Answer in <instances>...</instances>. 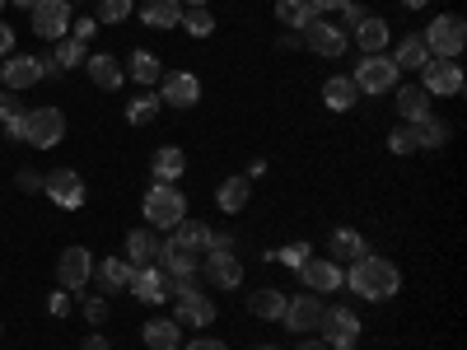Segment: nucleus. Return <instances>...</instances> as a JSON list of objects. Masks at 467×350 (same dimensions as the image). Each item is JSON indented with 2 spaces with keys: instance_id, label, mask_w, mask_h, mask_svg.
Masks as SVG:
<instances>
[{
  "instance_id": "14",
  "label": "nucleus",
  "mask_w": 467,
  "mask_h": 350,
  "mask_svg": "<svg viewBox=\"0 0 467 350\" xmlns=\"http://www.w3.org/2000/svg\"><path fill=\"white\" fill-rule=\"evenodd\" d=\"M140 304H164L169 294H173V276L164 266H140V271H131V285H127Z\"/></svg>"
},
{
  "instance_id": "31",
  "label": "nucleus",
  "mask_w": 467,
  "mask_h": 350,
  "mask_svg": "<svg viewBox=\"0 0 467 350\" xmlns=\"http://www.w3.org/2000/svg\"><path fill=\"white\" fill-rule=\"evenodd\" d=\"M140 19L150 24V28H178V19H182V5H178V0H145V5H140Z\"/></svg>"
},
{
  "instance_id": "58",
  "label": "nucleus",
  "mask_w": 467,
  "mask_h": 350,
  "mask_svg": "<svg viewBox=\"0 0 467 350\" xmlns=\"http://www.w3.org/2000/svg\"><path fill=\"white\" fill-rule=\"evenodd\" d=\"M15 5H19V10H33V0H15Z\"/></svg>"
},
{
  "instance_id": "8",
  "label": "nucleus",
  "mask_w": 467,
  "mask_h": 350,
  "mask_svg": "<svg viewBox=\"0 0 467 350\" xmlns=\"http://www.w3.org/2000/svg\"><path fill=\"white\" fill-rule=\"evenodd\" d=\"M70 0H33V33L47 37V43H61L70 28Z\"/></svg>"
},
{
  "instance_id": "11",
  "label": "nucleus",
  "mask_w": 467,
  "mask_h": 350,
  "mask_svg": "<svg viewBox=\"0 0 467 350\" xmlns=\"http://www.w3.org/2000/svg\"><path fill=\"white\" fill-rule=\"evenodd\" d=\"M57 281H61V290H85V285L94 281V257H89V248L70 243V248L61 252V262H57Z\"/></svg>"
},
{
  "instance_id": "25",
  "label": "nucleus",
  "mask_w": 467,
  "mask_h": 350,
  "mask_svg": "<svg viewBox=\"0 0 467 350\" xmlns=\"http://www.w3.org/2000/svg\"><path fill=\"white\" fill-rule=\"evenodd\" d=\"M131 262L127 257H103L99 266H94V281L103 285V294H112V290H127L131 285Z\"/></svg>"
},
{
  "instance_id": "4",
  "label": "nucleus",
  "mask_w": 467,
  "mask_h": 350,
  "mask_svg": "<svg viewBox=\"0 0 467 350\" xmlns=\"http://www.w3.org/2000/svg\"><path fill=\"white\" fill-rule=\"evenodd\" d=\"M398 66H393V57H383V52H374V57H360V66L350 70V85H356L360 94H388V89H398Z\"/></svg>"
},
{
  "instance_id": "22",
  "label": "nucleus",
  "mask_w": 467,
  "mask_h": 350,
  "mask_svg": "<svg viewBox=\"0 0 467 350\" xmlns=\"http://www.w3.org/2000/svg\"><path fill=\"white\" fill-rule=\"evenodd\" d=\"M127 262L140 271V266H154V262H160V239H154V229H131L127 233Z\"/></svg>"
},
{
  "instance_id": "47",
  "label": "nucleus",
  "mask_w": 467,
  "mask_h": 350,
  "mask_svg": "<svg viewBox=\"0 0 467 350\" xmlns=\"http://www.w3.org/2000/svg\"><path fill=\"white\" fill-rule=\"evenodd\" d=\"M47 314H52V318H66V314H70V290H57V294L47 299Z\"/></svg>"
},
{
  "instance_id": "19",
  "label": "nucleus",
  "mask_w": 467,
  "mask_h": 350,
  "mask_svg": "<svg viewBox=\"0 0 467 350\" xmlns=\"http://www.w3.org/2000/svg\"><path fill=\"white\" fill-rule=\"evenodd\" d=\"M350 37H356L360 57H374V52H383L388 43H393V33H388V19H379V15H365L356 28H350Z\"/></svg>"
},
{
  "instance_id": "12",
  "label": "nucleus",
  "mask_w": 467,
  "mask_h": 350,
  "mask_svg": "<svg viewBox=\"0 0 467 350\" xmlns=\"http://www.w3.org/2000/svg\"><path fill=\"white\" fill-rule=\"evenodd\" d=\"M281 323L295 332V336H308V332H318V323H323V299L318 294H299V299H285V314H281Z\"/></svg>"
},
{
  "instance_id": "61",
  "label": "nucleus",
  "mask_w": 467,
  "mask_h": 350,
  "mask_svg": "<svg viewBox=\"0 0 467 350\" xmlns=\"http://www.w3.org/2000/svg\"><path fill=\"white\" fill-rule=\"evenodd\" d=\"M70 5H75V0H70Z\"/></svg>"
},
{
  "instance_id": "60",
  "label": "nucleus",
  "mask_w": 467,
  "mask_h": 350,
  "mask_svg": "<svg viewBox=\"0 0 467 350\" xmlns=\"http://www.w3.org/2000/svg\"><path fill=\"white\" fill-rule=\"evenodd\" d=\"M0 5H5V0H0Z\"/></svg>"
},
{
  "instance_id": "43",
  "label": "nucleus",
  "mask_w": 467,
  "mask_h": 350,
  "mask_svg": "<svg viewBox=\"0 0 467 350\" xmlns=\"http://www.w3.org/2000/svg\"><path fill=\"white\" fill-rule=\"evenodd\" d=\"M15 117H24V103L15 89H0V122H15Z\"/></svg>"
},
{
  "instance_id": "21",
  "label": "nucleus",
  "mask_w": 467,
  "mask_h": 350,
  "mask_svg": "<svg viewBox=\"0 0 467 350\" xmlns=\"http://www.w3.org/2000/svg\"><path fill=\"white\" fill-rule=\"evenodd\" d=\"M248 197H253V178H248V173H234V178H224V182H220L215 206H220L224 215H239V211L248 206Z\"/></svg>"
},
{
  "instance_id": "16",
  "label": "nucleus",
  "mask_w": 467,
  "mask_h": 350,
  "mask_svg": "<svg viewBox=\"0 0 467 350\" xmlns=\"http://www.w3.org/2000/svg\"><path fill=\"white\" fill-rule=\"evenodd\" d=\"M299 281L308 294H332V290H341V266L332 257H308L299 266Z\"/></svg>"
},
{
  "instance_id": "52",
  "label": "nucleus",
  "mask_w": 467,
  "mask_h": 350,
  "mask_svg": "<svg viewBox=\"0 0 467 350\" xmlns=\"http://www.w3.org/2000/svg\"><path fill=\"white\" fill-rule=\"evenodd\" d=\"M5 140H15V145L24 140V117H15V122H5Z\"/></svg>"
},
{
  "instance_id": "17",
  "label": "nucleus",
  "mask_w": 467,
  "mask_h": 350,
  "mask_svg": "<svg viewBox=\"0 0 467 350\" xmlns=\"http://www.w3.org/2000/svg\"><path fill=\"white\" fill-rule=\"evenodd\" d=\"M202 252H192V248H182L178 239H169V243H160V266L169 271V276L173 281H192V276H197V271H202Z\"/></svg>"
},
{
  "instance_id": "7",
  "label": "nucleus",
  "mask_w": 467,
  "mask_h": 350,
  "mask_svg": "<svg viewBox=\"0 0 467 350\" xmlns=\"http://www.w3.org/2000/svg\"><path fill=\"white\" fill-rule=\"evenodd\" d=\"M420 89L431 94V98H453V94H462V66L431 57V61L420 66Z\"/></svg>"
},
{
  "instance_id": "59",
  "label": "nucleus",
  "mask_w": 467,
  "mask_h": 350,
  "mask_svg": "<svg viewBox=\"0 0 467 350\" xmlns=\"http://www.w3.org/2000/svg\"><path fill=\"white\" fill-rule=\"evenodd\" d=\"M257 350H276V345H257Z\"/></svg>"
},
{
  "instance_id": "40",
  "label": "nucleus",
  "mask_w": 467,
  "mask_h": 350,
  "mask_svg": "<svg viewBox=\"0 0 467 350\" xmlns=\"http://www.w3.org/2000/svg\"><path fill=\"white\" fill-rule=\"evenodd\" d=\"M131 0H99V15L94 19H103V24H122V19H131Z\"/></svg>"
},
{
  "instance_id": "48",
  "label": "nucleus",
  "mask_w": 467,
  "mask_h": 350,
  "mask_svg": "<svg viewBox=\"0 0 467 350\" xmlns=\"http://www.w3.org/2000/svg\"><path fill=\"white\" fill-rule=\"evenodd\" d=\"M15 187H19V191H37V187H43V173L19 169V173H15Z\"/></svg>"
},
{
  "instance_id": "45",
  "label": "nucleus",
  "mask_w": 467,
  "mask_h": 350,
  "mask_svg": "<svg viewBox=\"0 0 467 350\" xmlns=\"http://www.w3.org/2000/svg\"><path fill=\"white\" fill-rule=\"evenodd\" d=\"M85 318L99 327V323H108V299H99V294H89L85 299Z\"/></svg>"
},
{
  "instance_id": "41",
  "label": "nucleus",
  "mask_w": 467,
  "mask_h": 350,
  "mask_svg": "<svg viewBox=\"0 0 467 350\" xmlns=\"http://www.w3.org/2000/svg\"><path fill=\"white\" fill-rule=\"evenodd\" d=\"M388 149H393V154H416V131L402 122L393 136H388Z\"/></svg>"
},
{
  "instance_id": "18",
  "label": "nucleus",
  "mask_w": 467,
  "mask_h": 350,
  "mask_svg": "<svg viewBox=\"0 0 467 350\" xmlns=\"http://www.w3.org/2000/svg\"><path fill=\"white\" fill-rule=\"evenodd\" d=\"M202 271H206V281L215 290H239L244 285V262L234 257V252H206Z\"/></svg>"
},
{
  "instance_id": "10",
  "label": "nucleus",
  "mask_w": 467,
  "mask_h": 350,
  "mask_svg": "<svg viewBox=\"0 0 467 350\" xmlns=\"http://www.w3.org/2000/svg\"><path fill=\"white\" fill-rule=\"evenodd\" d=\"M160 103H169V108H197L202 103V80L192 70L160 75Z\"/></svg>"
},
{
  "instance_id": "27",
  "label": "nucleus",
  "mask_w": 467,
  "mask_h": 350,
  "mask_svg": "<svg viewBox=\"0 0 467 350\" xmlns=\"http://www.w3.org/2000/svg\"><path fill=\"white\" fill-rule=\"evenodd\" d=\"M323 103H327V112H350L360 103V89L350 85V75H332V80L323 85Z\"/></svg>"
},
{
  "instance_id": "20",
  "label": "nucleus",
  "mask_w": 467,
  "mask_h": 350,
  "mask_svg": "<svg viewBox=\"0 0 467 350\" xmlns=\"http://www.w3.org/2000/svg\"><path fill=\"white\" fill-rule=\"evenodd\" d=\"M0 80H5V89H28L43 80V61L37 57H5V66H0Z\"/></svg>"
},
{
  "instance_id": "51",
  "label": "nucleus",
  "mask_w": 467,
  "mask_h": 350,
  "mask_svg": "<svg viewBox=\"0 0 467 350\" xmlns=\"http://www.w3.org/2000/svg\"><path fill=\"white\" fill-rule=\"evenodd\" d=\"M80 350H112V345H108V336H103V332H94V336H85V341H80Z\"/></svg>"
},
{
  "instance_id": "32",
  "label": "nucleus",
  "mask_w": 467,
  "mask_h": 350,
  "mask_svg": "<svg viewBox=\"0 0 467 350\" xmlns=\"http://www.w3.org/2000/svg\"><path fill=\"white\" fill-rule=\"evenodd\" d=\"M122 70L131 75V80H136V85H160V75H164V66H160V57H154V52H140V47L131 52V61H127Z\"/></svg>"
},
{
  "instance_id": "9",
  "label": "nucleus",
  "mask_w": 467,
  "mask_h": 350,
  "mask_svg": "<svg viewBox=\"0 0 467 350\" xmlns=\"http://www.w3.org/2000/svg\"><path fill=\"white\" fill-rule=\"evenodd\" d=\"M43 191H47L61 211H80V206H85V178L75 173V169H52V173L43 178Z\"/></svg>"
},
{
  "instance_id": "56",
  "label": "nucleus",
  "mask_w": 467,
  "mask_h": 350,
  "mask_svg": "<svg viewBox=\"0 0 467 350\" xmlns=\"http://www.w3.org/2000/svg\"><path fill=\"white\" fill-rule=\"evenodd\" d=\"M402 5H407V10H425V5H431V0H402Z\"/></svg>"
},
{
  "instance_id": "37",
  "label": "nucleus",
  "mask_w": 467,
  "mask_h": 350,
  "mask_svg": "<svg viewBox=\"0 0 467 350\" xmlns=\"http://www.w3.org/2000/svg\"><path fill=\"white\" fill-rule=\"evenodd\" d=\"M178 28H187L192 37H211V33H215V15H211L206 5H187L182 19H178Z\"/></svg>"
},
{
  "instance_id": "42",
  "label": "nucleus",
  "mask_w": 467,
  "mask_h": 350,
  "mask_svg": "<svg viewBox=\"0 0 467 350\" xmlns=\"http://www.w3.org/2000/svg\"><path fill=\"white\" fill-rule=\"evenodd\" d=\"M308 257H314V248H308V243H290V248H281V252H276V262H285L290 271H299Z\"/></svg>"
},
{
  "instance_id": "33",
  "label": "nucleus",
  "mask_w": 467,
  "mask_h": 350,
  "mask_svg": "<svg viewBox=\"0 0 467 350\" xmlns=\"http://www.w3.org/2000/svg\"><path fill=\"white\" fill-rule=\"evenodd\" d=\"M425 61H431V52H425V43H420V33H407L402 43L393 47V66H398V70H420Z\"/></svg>"
},
{
  "instance_id": "34",
  "label": "nucleus",
  "mask_w": 467,
  "mask_h": 350,
  "mask_svg": "<svg viewBox=\"0 0 467 350\" xmlns=\"http://www.w3.org/2000/svg\"><path fill=\"white\" fill-rule=\"evenodd\" d=\"M276 19L285 24V28H308V24H314L318 19V10L314 5H308V0H276Z\"/></svg>"
},
{
  "instance_id": "30",
  "label": "nucleus",
  "mask_w": 467,
  "mask_h": 350,
  "mask_svg": "<svg viewBox=\"0 0 467 350\" xmlns=\"http://www.w3.org/2000/svg\"><path fill=\"white\" fill-rule=\"evenodd\" d=\"M369 248H365V239H360V233L356 229H337L332 233V243H327V257L341 266V262H356V257H365Z\"/></svg>"
},
{
  "instance_id": "38",
  "label": "nucleus",
  "mask_w": 467,
  "mask_h": 350,
  "mask_svg": "<svg viewBox=\"0 0 467 350\" xmlns=\"http://www.w3.org/2000/svg\"><path fill=\"white\" fill-rule=\"evenodd\" d=\"M154 112H160V94H136L131 103H127V122L131 127H145V122H154Z\"/></svg>"
},
{
  "instance_id": "49",
  "label": "nucleus",
  "mask_w": 467,
  "mask_h": 350,
  "mask_svg": "<svg viewBox=\"0 0 467 350\" xmlns=\"http://www.w3.org/2000/svg\"><path fill=\"white\" fill-rule=\"evenodd\" d=\"M182 350H229L224 341H215V336H197V341H187Z\"/></svg>"
},
{
  "instance_id": "2",
  "label": "nucleus",
  "mask_w": 467,
  "mask_h": 350,
  "mask_svg": "<svg viewBox=\"0 0 467 350\" xmlns=\"http://www.w3.org/2000/svg\"><path fill=\"white\" fill-rule=\"evenodd\" d=\"M420 43H425V52H431L435 61H458V52L467 47V24H462V15H435L431 24H425Z\"/></svg>"
},
{
  "instance_id": "54",
  "label": "nucleus",
  "mask_w": 467,
  "mask_h": 350,
  "mask_svg": "<svg viewBox=\"0 0 467 350\" xmlns=\"http://www.w3.org/2000/svg\"><path fill=\"white\" fill-rule=\"evenodd\" d=\"M37 61H43V80H57V75H61V66L52 57H37Z\"/></svg>"
},
{
  "instance_id": "44",
  "label": "nucleus",
  "mask_w": 467,
  "mask_h": 350,
  "mask_svg": "<svg viewBox=\"0 0 467 350\" xmlns=\"http://www.w3.org/2000/svg\"><path fill=\"white\" fill-rule=\"evenodd\" d=\"M337 15H341V24H337V28H346V33H350V28H356V24L365 19V10H360V0H346V5H341Z\"/></svg>"
},
{
  "instance_id": "24",
  "label": "nucleus",
  "mask_w": 467,
  "mask_h": 350,
  "mask_svg": "<svg viewBox=\"0 0 467 350\" xmlns=\"http://www.w3.org/2000/svg\"><path fill=\"white\" fill-rule=\"evenodd\" d=\"M85 70H89V80H94L99 89H117V85L127 80L122 61H117V57H108V52H94V57H85Z\"/></svg>"
},
{
  "instance_id": "35",
  "label": "nucleus",
  "mask_w": 467,
  "mask_h": 350,
  "mask_svg": "<svg viewBox=\"0 0 467 350\" xmlns=\"http://www.w3.org/2000/svg\"><path fill=\"white\" fill-rule=\"evenodd\" d=\"M173 239H178L182 248H192V252H202V257H206V248H211V229L197 224V220H182V224L173 229Z\"/></svg>"
},
{
  "instance_id": "29",
  "label": "nucleus",
  "mask_w": 467,
  "mask_h": 350,
  "mask_svg": "<svg viewBox=\"0 0 467 350\" xmlns=\"http://www.w3.org/2000/svg\"><path fill=\"white\" fill-rule=\"evenodd\" d=\"M398 117L411 127V122H420V117H431V94H425L420 85H402L398 89Z\"/></svg>"
},
{
  "instance_id": "53",
  "label": "nucleus",
  "mask_w": 467,
  "mask_h": 350,
  "mask_svg": "<svg viewBox=\"0 0 467 350\" xmlns=\"http://www.w3.org/2000/svg\"><path fill=\"white\" fill-rule=\"evenodd\" d=\"M308 5H314L318 15H327V10H341V5H346V0H308Z\"/></svg>"
},
{
  "instance_id": "28",
  "label": "nucleus",
  "mask_w": 467,
  "mask_h": 350,
  "mask_svg": "<svg viewBox=\"0 0 467 350\" xmlns=\"http://www.w3.org/2000/svg\"><path fill=\"white\" fill-rule=\"evenodd\" d=\"M140 336H145L150 350H178V345H182V327H178L173 318H154V323H145Z\"/></svg>"
},
{
  "instance_id": "46",
  "label": "nucleus",
  "mask_w": 467,
  "mask_h": 350,
  "mask_svg": "<svg viewBox=\"0 0 467 350\" xmlns=\"http://www.w3.org/2000/svg\"><path fill=\"white\" fill-rule=\"evenodd\" d=\"M94 33H99V19H75V24H70V37H75V43H89Z\"/></svg>"
},
{
  "instance_id": "1",
  "label": "nucleus",
  "mask_w": 467,
  "mask_h": 350,
  "mask_svg": "<svg viewBox=\"0 0 467 350\" xmlns=\"http://www.w3.org/2000/svg\"><path fill=\"white\" fill-rule=\"evenodd\" d=\"M341 285L356 294V299H365V304H383V299H393L398 290H402V271L388 262V257H356L350 262V271L341 276Z\"/></svg>"
},
{
  "instance_id": "55",
  "label": "nucleus",
  "mask_w": 467,
  "mask_h": 350,
  "mask_svg": "<svg viewBox=\"0 0 467 350\" xmlns=\"http://www.w3.org/2000/svg\"><path fill=\"white\" fill-rule=\"evenodd\" d=\"M295 350H327V341H314V336H304Z\"/></svg>"
},
{
  "instance_id": "23",
  "label": "nucleus",
  "mask_w": 467,
  "mask_h": 350,
  "mask_svg": "<svg viewBox=\"0 0 467 350\" xmlns=\"http://www.w3.org/2000/svg\"><path fill=\"white\" fill-rule=\"evenodd\" d=\"M150 173H154V182H178L187 173V154L178 145H160L154 160H150Z\"/></svg>"
},
{
  "instance_id": "6",
  "label": "nucleus",
  "mask_w": 467,
  "mask_h": 350,
  "mask_svg": "<svg viewBox=\"0 0 467 350\" xmlns=\"http://www.w3.org/2000/svg\"><path fill=\"white\" fill-rule=\"evenodd\" d=\"M323 341L327 350H356L360 345V318L350 308H323Z\"/></svg>"
},
{
  "instance_id": "13",
  "label": "nucleus",
  "mask_w": 467,
  "mask_h": 350,
  "mask_svg": "<svg viewBox=\"0 0 467 350\" xmlns=\"http://www.w3.org/2000/svg\"><path fill=\"white\" fill-rule=\"evenodd\" d=\"M304 43H308V47H314L318 57H327V61H337V57H341V52L350 47V33H346V28H337L332 19H323V15H318L314 24H308V28H304Z\"/></svg>"
},
{
  "instance_id": "15",
  "label": "nucleus",
  "mask_w": 467,
  "mask_h": 350,
  "mask_svg": "<svg viewBox=\"0 0 467 350\" xmlns=\"http://www.w3.org/2000/svg\"><path fill=\"white\" fill-rule=\"evenodd\" d=\"M178 327H211L215 323V299L206 294V290H182L178 294V318H173Z\"/></svg>"
},
{
  "instance_id": "39",
  "label": "nucleus",
  "mask_w": 467,
  "mask_h": 350,
  "mask_svg": "<svg viewBox=\"0 0 467 350\" xmlns=\"http://www.w3.org/2000/svg\"><path fill=\"white\" fill-rule=\"evenodd\" d=\"M52 61H57L61 70H70V66H80V61H85V43H75V37L66 33L61 43L52 47Z\"/></svg>"
},
{
  "instance_id": "3",
  "label": "nucleus",
  "mask_w": 467,
  "mask_h": 350,
  "mask_svg": "<svg viewBox=\"0 0 467 350\" xmlns=\"http://www.w3.org/2000/svg\"><path fill=\"white\" fill-rule=\"evenodd\" d=\"M187 220V197L178 191V182H154L145 191V224L150 229H178Z\"/></svg>"
},
{
  "instance_id": "50",
  "label": "nucleus",
  "mask_w": 467,
  "mask_h": 350,
  "mask_svg": "<svg viewBox=\"0 0 467 350\" xmlns=\"http://www.w3.org/2000/svg\"><path fill=\"white\" fill-rule=\"evenodd\" d=\"M0 57H15V28L0 24Z\"/></svg>"
},
{
  "instance_id": "26",
  "label": "nucleus",
  "mask_w": 467,
  "mask_h": 350,
  "mask_svg": "<svg viewBox=\"0 0 467 350\" xmlns=\"http://www.w3.org/2000/svg\"><path fill=\"white\" fill-rule=\"evenodd\" d=\"M248 308H253V318H262V323H281V314H285V290L262 285V290H253Z\"/></svg>"
},
{
  "instance_id": "36",
  "label": "nucleus",
  "mask_w": 467,
  "mask_h": 350,
  "mask_svg": "<svg viewBox=\"0 0 467 350\" xmlns=\"http://www.w3.org/2000/svg\"><path fill=\"white\" fill-rule=\"evenodd\" d=\"M411 131H416V149H440V145L449 140V127L435 122V117H420V122H411Z\"/></svg>"
},
{
  "instance_id": "5",
  "label": "nucleus",
  "mask_w": 467,
  "mask_h": 350,
  "mask_svg": "<svg viewBox=\"0 0 467 350\" xmlns=\"http://www.w3.org/2000/svg\"><path fill=\"white\" fill-rule=\"evenodd\" d=\"M61 136H66L61 108H33V112H24V140H28L33 149H52Z\"/></svg>"
},
{
  "instance_id": "57",
  "label": "nucleus",
  "mask_w": 467,
  "mask_h": 350,
  "mask_svg": "<svg viewBox=\"0 0 467 350\" xmlns=\"http://www.w3.org/2000/svg\"><path fill=\"white\" fill-rule=\"evenodd\" d=\"M178 5H211V0H178Z\"/></svg>"
}]
</instances>
